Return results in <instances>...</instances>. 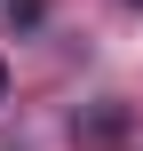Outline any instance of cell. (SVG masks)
Returning a JSON list of instances; mask_svg holds the SVG:
<instances>
[{
    "label": "cell",
    "mask_w": 143,
    "mask_h": 151,
    "mask_svg": "<svg viewBox=\"0 0 143 151\" xmlns=\"http://www.w3.org/2000/svg\"><path fill=\"white\" fill-rule=\"evenodd\" d=\"M0 104H8V64H0Z\"/></svg>",
    "instance_id": "cell-1"
},
{
    "label": "cell",
    "mask_w": 143,
    "mask_h": 151,
    "mask_svg": "<svg viewBox=\"0 0 143 151\" xmlns=\"http://www.w3.org/2000/svg\"><path fill=\"white\" fill-rule=\"evenodd\" d=\"M135 8H143V0H135Z\"/></svg>",
    "instance_id": "cell-2"
}]
</instances>
